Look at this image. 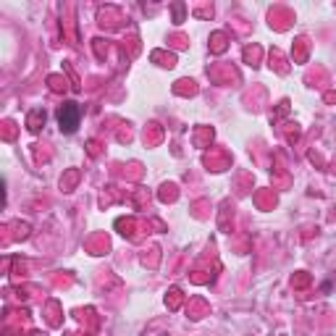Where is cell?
I'll return each mask as SVG.
<instances>
[{"label": "cell", "instance_id": "cell-1", "mask_svg": "<svg viewBox=\"0 0 336 336\" xmlns=\"http://www.w3.org/2000/svg\"><path fill=\"white\" fill-rule=\"evenodd\" d=\"M58 121H60V126H63L66 131H74V129H77V123H79V108L74 103L63 105L58 110Z\"/></svg>", "mask_w": 336, "mask_h": 336}]
</instances>
